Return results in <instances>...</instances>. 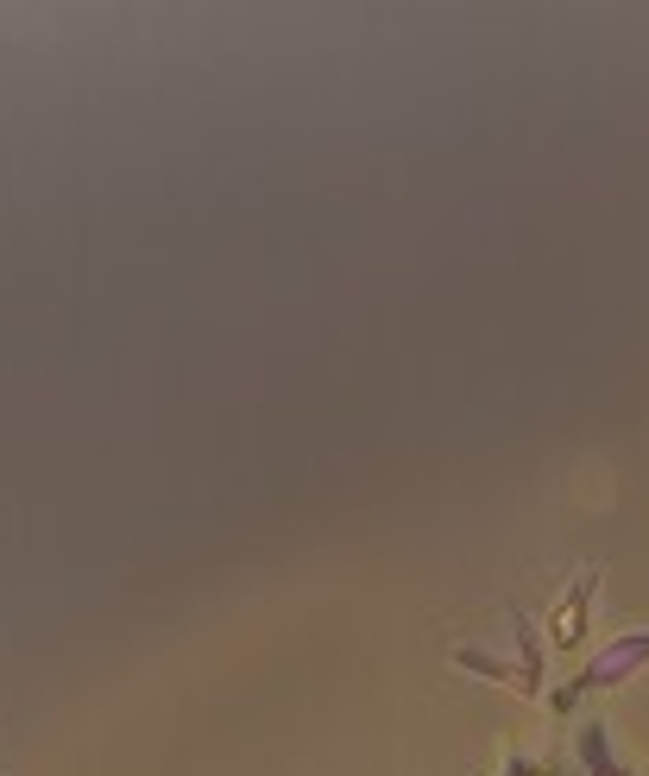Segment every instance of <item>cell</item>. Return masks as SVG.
<instances>
[{
    "label": "cell",
    "mask_w": 649,
    "mask_h": 776,
    "mask_svg": "<svg viewBox=\"0 0 649 776\" xmlns=\"http://www.w3.org/2000/svg\"><path fill=\"white\" fill-rule=\"evenodd\" d=\"M637 657H649V638H630V644H618L611 657H599V663L586 669V682H611V676H625Z\"/></svg>",
    "instance_id": "obj_1"
}]
</instances>
